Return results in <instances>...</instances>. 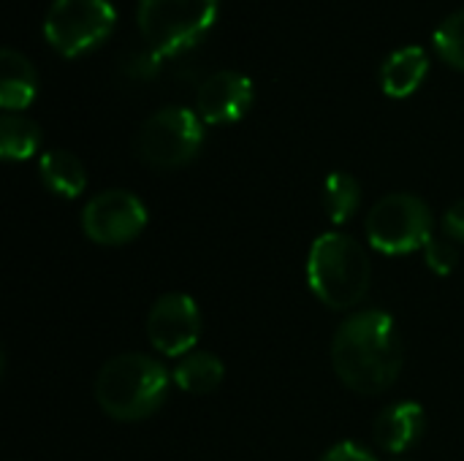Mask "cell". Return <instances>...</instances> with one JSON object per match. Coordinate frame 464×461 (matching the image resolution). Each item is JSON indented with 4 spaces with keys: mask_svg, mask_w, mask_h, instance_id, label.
I'll return each mask as SVG.
<instances>
[{
    "mask_svg": "<svg viewBox=\"0 0 464 461\" xmlns=\"http://www.w3.org/2000/svg\"><path fill=\"white\" fill-rule=\"evenodd\" d=\"M402 340L386 312H353L334 334L332 364L337 378L356 394H381L402 372Z\"/></svg>",
    "mask_w": 464,
    "mask_h": 461,
    "instance_id": "cell-1",
    "label": "cell"
},
{
    "mask_svg": "<svg viewBox=\"0 0 464 461\" xmlns=\"http://www.w3.org/2000/svg\"><path fill=\"white\" fill-rule=\"evenodd\" d=\"M169 372L144 353H122L103 364L95 380V399L114 421H144L166 399Z\"/></svg>",
    "mask_w": 464,
    "mask_h": 461,
    "instance_id": "cell-2",
    "label": "cell"
},
{
    "mask_svg": "<svg viewBox=\"0 0 464 461\" xmlns=\"http://www.w3.org/2000/svg\"><path fill=\"white\" fill-rule=\"evenodd\" d=\"M307 280L313 293L326 307L351 310L370 291V258L353 236L340 231L321 234L310 247Z\"/></svg>",
    "mask_w": 464,
    "mask_h": 461,
    "instance_id": "cell-3",
    "label": "cell"
},
{
    "mask_svg": "<svg viewBox=\"0 0 464 461\" xmlns=\"http://www.w3.org/2000/svg\"><path fill=\"white\" fill-rule=\"evenodd\" d=\"M220 0H139L136 22L144 43L160 57L196 46L215 24Z\"/></svg>",
    "mask_w": 464,
    "mask_h": 461,
    "instance_id": "cell-4",
    "label": "cell"
},
{
    "mask_svg": "<svg viewBox=\"0 0 464 461\" xmlns=\"http://www.w3.org/2000/svg\"><path fill=\"white\" fill-rule=\"evenodd\" d=\"M204 141L201 117L185 106H163L136 133V155L160 171L188 166Z\"/></svg>",
    "mask_w": 464,
    "mask_h": 461,
    "instance_id": "cell-5",
    "label": "cell"
},
{
    "mask_svg": "<svg viewBox=\"0 0 464 461\" xmlns=\"http://www.w3.org/2000/svg\"><path fill=\"white\" fill-rule=\"evenodd\" d=\"M367 236L383 255L413 253L432 236V212L413 193L383 196L367 215Z\"/></svg>",
    "mask_w": 464,
    "mask_h": 461,
    "instance_id": "cell-6",
    "label": "cell"
},
{
    "mask_svg": "<svg viewBox=\"0 0 464 461\" xmlns=\"http://www.w3.org/2000/svg\"><path fill=\"white\" fill-rule=\"evenodd\" d=\"M117 22V11L109 0H54L44 19L46 41L65 57L103 43Z\"/></svg>",
    "mask_w": 464,
    "mask_h": 461,
    "instance_id": "cell-7",
    "label": "cell"
},
{
    "mask_svg": "<svg viewBox=\"0 0 464 461\" xmlns=\"http://www.w3.org/2000/svg\"><path fill=\"white\" fill-rule=\"evenodd\" d=\"M147 226L144 204L128 190H103L87 201L82 209V231L106 247L125 245L136 239Z\"/></svg>",
    "mask_w": 464,
    "mask_h": 461,
    "instance_id": "cell-8",
    "label": "cell"
},
{
    "mask_svg": "<svg viewBox=\"0 0 464 461\" xmlns=\"http://www.w3.org/2000/svg\"><path fill=\"white\" fill-rule=\"evenodd\" d=\"M147 337L163 356H185L201 337V315L190 296L166 293L147 315Z\"/></svg>",
    "mask_w": 464,
    "mask_h": 461,
    "instance_id": "cell-9",
    "label": "cell"
},
{
    "mask_svg": "<svg viewBox=\"0 0 464 461\" xmlns=\"http://www.w3.org/2000/svg\"><path fill=\"white\" fill-rule=\"evenodd\" d=\"M253 103V82L239 71H215L196 90V111L209 125H231L247 114Z\"/></svg>",
    "mask_w": 464,
    "mask_h": 461,
    "instance_id": "cell-10",
    "label": "cell"
},
{
    "mask_svg": "<svg viewBox=\"0 0 464 461\" xmlns=\"http://www.w3.org/2000/svg\"><path fill=\"white\" fill-rule=\"evenodd\" d=\"M424 429H427L424 408L416 402H397L378 416L372 427V440L383 454L402 456L421 440Z\"/></svg>",
    "mask_w": 464,
    "mask_h": 461,
    "instance_id": "cell-11",
    "label": "cell"
},
{
    "mask_svg": "<svg viewBox=\"0 0 464 461\" xmlns=\"http://www.w3.org/2000/svg\"><path fill=\"white\" fill-rule=\"evenodd\" d=\"M430 71V57L419 43L394 49L381 65V87L392 98L413 95Z\"/></svg>",
    "mask_w": 464,
    "mask_h": 461,
    "instance_id": "cell-12",
    "label": "cell"
},
{
    "mask_svg": "<svg viewBox=\"0 0 464 461\" xmlns=\"http://www.w3.org/2000/svg\"><path fill=\"white\" fill-rule=\"evenodd\" d=\"M35 90H38V73L33 62L22 52L3 46L0 49V106L5 111H22L24 106L33 103Z\"/></svg>",
    "mask_w": 464,
    "mask_h": 461,
    "instance_id": "cell-13",
    "label": "cell"
},
{
    "mask_svg": "<svg viewBox=\"0 0 464 461\" xmlns=\"http://www.w3.org/2000/svg\"><path fill=\"white\" fill-rule=\"evenodd\" d=\"M38 174H41V182L54 196H63V198H76L87 185V171H84L82 160L65 149L44 152L38 160Z\"/></svg>",
    "mask_w": 464,
    "mask_h": 461,
    "instance_id": "cell-14",
    "label": "cell"
},
{
    "mask_svg": "<svg viewBox=\"0 0 464 461\" xmlns=\"http://www.w3.org/2000/svg\"><path fill=\"white\" fill-rule=\"evenodd\" d=\"M223 375H226V367L218 356L212 353H204V351H196V353H188L179 367L174 370V380L182 391L188 394H209L215 391L220 383H223Z\"/></svg>",
    "mask_w": 464,
    "mask_h": 461,
    "instance_id": "cell-15",
    "label": "cell"
},
{
    "mask_svg": "<svg viewBox=\"0 0 464 461\" xmlns=\"http://www.w3.org/2000/svg\"><path fill=\"white\" fill-rule=\"evenodd\" d=\"M41 147V128L22 114L5 111L0 117V155L5 160H24Z\"/></svg>",
    "mask_w": 464,
    "mask_h": 461,
    "instance_id": "cell-16",
    "label": "cell"
},
{
    "mask_svg": "<svg viewBox=\"0 0 464 461\" xmlns=\"http://www.w3.org/2000/svg\"><path fill=\"white\" fill-rule=\"evenodd\" d=\"M362 201V187L356 182V177L345 174V171H334L326 177L324 182V206L326 215L332 217V223H348Z\"/></svg>",
    "mask_w": 464,
    "mask_h": 461,
    "instance_id": "cell-17",
    "label": "cell"
},
{
    "mask_svg": "<svg viewBox=\"0 0 464 461\" xmlns=\"http://www.w3.org/2000/svg\"><path fill=\"white\" fill-rule=\"evenodd\" d=\"M432 41H435L438 54H440L449 65L464 71V8L449 14V16L438 24Z\"/></svg>",
    "mask_w": 464,
    "mask_h": 461,
    "instance_id": "cell-18",
    "label": "cell"
},
{
    "mask_svg": "<svg viewBox=\"0 0 464 461\" xmlns=\"http://www.w3.org/2000/svg\"><path fill=\"white\" fill-rule=\"evenodd\" d=\"M160 60H163V57H160L155 49H150V46H144V49H133V52H128V54L122 57L120 71H122V76H125V79L147 82V79L158 76V71H160Z\"/></svg>",
    "mask_w": 464,
    "mask_h": 461,
    "instance_id": "cell-19",
    "label": "cell"
},
{
    "mask_svg": "<svg viewBox=\"0 0 464 461\" xmlns=\"http://www.w3.org/2000/svg\"><path fill=\"white\" fill-rule=\"evenodd\" d=\"M424 250V261L435 274H451L459 264V253L451 245V239H440V236H430V242L421 247Z\"/></svg>",
    "mask_w": 464,
    "mask_h": 461,
    "instance_id": "cell-20",
    "label": "cell"
},
{
    "mask_svg": "<svg viewBox=\"0 0 464 461\" xmlns=\"http://www.w3.org/2000/svg\"><path fill=\"white\" fill-rule=\"evenodd\" d=\"M443 231L451 242H464V198L449 206L443 217Z\"/></svg>",
    "mask_w": 464,
    "mask_h": 461,
    "instance_id": "cell-21",
    "label": "cell"
},
{
    "mask_svg": "<svg viewBox=\"0 0 464 461\" xmlns=\"http://www.w3.org/2000/svg\"><path fill=\"white\" fill-rule=\"evenodd\" d=\"M321 461H378L370 451H364L362 446H356V443H340V446H334L329 454H324V459Z\"/></svg>",
    "mask_w": 464,
    "mask_h": 461,
    "instance_id": "cell-22",
    "label": "cell"
}]
</instances>
